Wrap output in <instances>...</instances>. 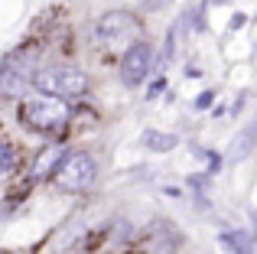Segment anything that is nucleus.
<instances>
[{
	"mask_svg": "<svg viewBox=\"0 0 257 254\" xmlns=\"http://www.w3.org/2000/svg\"><path fill=\"white\" fill-rule=\"evenodd\" d=\"M62 157H65V150L62 147H46L43 153H39V160H36V166H33V176H49V173H56V166L62 163Z\"/></svg>",
	"mask_w": 257,
	"mask_h": 254,
	"instance_id": "obj_10",
	"label": "nucleus"
},
{
	"mask_svg": "<svg viewBox=\"0 0 257 254\" xmlns=\"http://www.w3.org/2000/svg\"><path fill=\"white\" fill-rule=\"evenodd\" d=\"M10 166H13V150L0 144V176H4V173L10 170Z\"/></svg>",
	"mask_w": 257,
	"mask_h": 254,
	"instance_id": "obj_11",
	"label": "nucleus"
},
{
	"mask_svg": "<svg viewBox=\"0 0 257 254\" xmlns=\"http://www.w3.org/2000/svg\"><path fill=\"white\" fill-rule=\"evenodd\" d=\"M20 117H23L26 127L33 131H43V134H52V131H62L65 121H69V108H65V98H56V95H33L23 101L20 108Z\"/></svg>",
	"mask_w": 257,
	"mask_h": 254,
	"instance_id": "obj_1",
	"label": "nucleus"
},
{
	"mask_svg": "<svg viewBox=\"0 0 257 254\" xmlns=\"http://www.w3.org/2000/svg\"><path fill=\"white\" fill-rule=\"evenodd\" d=\"M254 140H257V124H247L244 131L231 140V147H228V160H231V163H241V160L254 150Z\"/></svg>",
	"mask_w": 257,
	"mask_h": 254,
	"instance_id": "obj_7",
	"label": "nucleus"
},
{
	"mask_svg": "<svg viewBox=\"0 0 257 254\" xmlns=\"http://www.w3.org/2000/svg\"><path fill=\"white\" fill-rule=\"evenodd\" d=\"M0 254H10V251H0Z\"/></svg>",
	"mask_w": 257,
	"mask_h": 254,
	"instance_id": "obj_13",
	"label": "nucleus"
},
{
	"mask_svg": "<svg viewBox=\"0 0 257 254\" xmlns=\"http://www.w3.org/2000/svg\"><path fill=\"white\" fill-rule=\"evenodd\" d=\"M218 241L231 254H257V244H254V238L247 235V231H225Z\"/></svg>",
	"mask_w": 257,
	"mask_h": 254,
	"instance_id": "obj_9",
	"label": "nucleus"
},
{
	"mask_svg": "<svg viewBox=\"0 0 257 254\" xmlns=\"http://www.w3.org/2000/svg\"><path fill=\"white\" fill-rule=\"evenodd\" d=\"M150 72H153V46L150 43H131L124 49V59H120V82L127 88H134Z\"/></svg>",
	"mask_w": 257,
	"mask_h": 254,
	"instance_id": "obj_6",
	"label": "nucleus"
},
{
	"mask_svg": "<svg viewBox=\"0 0 257 254\" xmlns=\"http://www.w3.org/2000/svg\"><path fill=\"white\" fill-rule=\"evenodd\" d=\"M33 85L56 98H82L88 91V75L75 65H46L36 72Z\"/></svg>",
	"mask_w": 257,
	"mask_h": 254,
	"instance_id": "obj_2",
	"label": "nucleus"
},
{
	"mask_svg": "<svg viewBox=\"0 0 257 254\" xmlns=\"http://www.w3.org/2000/svg\"><path fill=\"white\" fill-rule=\"evenodd\" d=\"M140 33V23L131 17L127 10H111L94 23V43L104 46L107 52L120 49V46H131Z\"/></svg>",
	"mask_w": 257,
	"mask_h": 254,
	"instance_id": "obj_3",
	"label": "nucleus"
},
{
	"mask_svg": "<svg viewBox=\"0 0 257 254\" xmlns=\"http://www.w3.org/2000/svg\"><path fill=\"white\" fill-rule=\"evenodd\" d=\"M36 78L33 69V49H17L0 65V95H23L30 82Z\"/></svg>",
	"mask_w": 257,
	"mask_h": 254,
	"instance_id": "obj_4",
	"label": "nucleus"
},
{
	"mask_svg": "<svg viewBox=\"0 0 257 254\" xmlns=\"http://www.w3.org/2000/svg\"><path fill=\"white\" fill-rule=\"evenodd\" d=\"M140 144L153 153H170V150H176L179 137H176V134H166V131H147L144 137H140Z\"/></svg>",
	"mask_w": 257,
	"mask_h": 254,
	"instance_id": "obj_8",
	"label": "nucleus"
},
{
	"mask_svg": "<svg viewBox=\"0 0 257 254\" xmlns=\"http://www.w3.org/2000/svg\"><path fill=\"white\" fill-rule=\"evenodd\" d=\"M212 91H205V95H202V98H195V108H208V104H212Z\"/></svg>",
	"mask_w": 257,
	"mask_h": 254,
	"instance_id": "obj_12",
	"label": "nucleus"
},
{
	"mask_svg": "<svg viewBox=\"0 0 257 254\" xmlns=\"http://www.w3.org/2000/svg\"><path fill=\"white\" fill-rule=\"evenodd\" d=\"M94 173H98V166H94V160L88 157V153H72V157H65L62 163L56 166L52 179H56V186L65 189V192H82L94 183Z\"/></svg>",
	"mask_w": 257,
	"mask_h": 254,
	"instance_id": "obj_5",
	"label": "nucleus"
}]
</instances>
